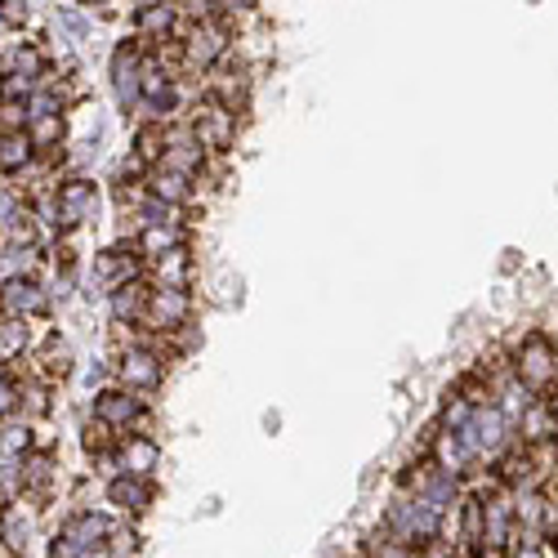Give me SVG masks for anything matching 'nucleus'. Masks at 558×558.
Wrapping results in <instances>:
<instances>
[{
  "label": "nucleus",
  "mask_w": 558,
  "mask_h": 558,
  "mask_svg": "<svg viewBox=\"0 0 558 558\" xmlns=\"http://www.w3.org/2000/svg\"><path fill=\"white\" fill-rule=\"evenodd\" d=\"M144 331H157V336H174L183 327H193V295L189 287H157L148 291V304H144Z\"/></svg>",
  "instance_id": "7"
},
{
  "label": "nucleus",
  "mask_w": 558,
  "mask_h": 558,
  "mask_svg": "<svg viewBox=\"0 0 558 558\" xmlns=\"http://www.w3.org/2000/svg\"><path fill=\"white\" fill-rule=\"evenodd\" d=\"M95 5H108V0H95Z\"/></svg>",
  "instance_id": "46"
},
{
  "label": "nucleus",
  "mask_w": 558,
  "mask_h": 558,
  "mask_svg": "<svg viewBox=\"0 0 558 558\" xmlns=\"http://www.w3.org/2000/svg\"><path fill=\"white\" fill-rule=\"evenodd\" d=\"M527 5H536V0H527Z\"/></svg>",
  "instance_id": "47"
},
{
  "label": "nucleus",
  "mask_w": 558,
  "mask_h": 558,
  "mask_svg": "<svg viewBox=\"0 0 558 558\" xmlns=\"http://www.w3.org/2000/svg\"><path fill=\"white\" fill-rule=\"evenodd\" d=\"M23 407H27L32 415H45V411H50V380L27 385V389H23Z\"/></svg>",
  "instance_id": "40"
},
{
  "label": "nucleus",
  "mask_w": 558,
  "mask_h": 558,
  "mask_svg": "<svg viewBox=\"0 0 558 558\" xmlns=\"http://www.w3.org/2000/svg\"><path fill=\"white\" fill-rule=\"evenodd\" d=\"M505 558H549L545 536H536V532H519V536H514V545L505 549Z\"/></svg>",
  "instance_id": "36"
},
{
  "label": "nucleus",
  "mask_w": 558,
  "mask_h": 558,
  "mask_svg": "<svg viewBox=\"0 0 558 558\" xmlns=\"http://www.w3.org/2000/svg\"><path fill=\"white\" fill-rule=\"evenodd\" d=\"M27 134L36 153H59L63 138H68V117L63 112H40V117H27Z\"/></svg>",
  "instance_id": "26"
},
{
  "label": "nucleus",
  "mask_w": 558,
  "mask_h": 558,
  "mask_svg": "<svg viewBox=\"0 0 558 558\" xmlns=\"http://www.w3.org/2000/svg\"><path fill=\"white\" fill-rule=\"evenodd\" d=\"M40 268V246L27 242V246H0V282L10 277H36Z\"/></svg>",
  "instance_id": "28"
},
{
  "label": "nucleus",
  "mask_w": 558,
  "mask_h": 558,
  "mask_svg": "<svg viewBox=\"0 0 558 558\" xmlns=\"http://www.w3.org/2000/svg\"><path fill=\"white\" fill-rule=\"evenodd\" d=\"M117 380L134 393H157L166 385V353H157L153 344H138L130 340L121 353H117Z\"/></svg>",
  "instance_id": "8"
},
{
  "label": "nucleus",
  "mask_w": 558,
  "mask_h": 558,
  "mask_svg": "<svg viewBox=\"0 0 558 558\" xmlns=\"http://www.w3.org/2000/svg\"><path fill=\"white\" fill-rule=\"evenodd\" d=\"M27 519H23V509H5V536H0V545H5L10 554H23L27 549Z\"/></svg>",
  "instance_id": "34"
},
{
  "label": "nucleus",
  "mask_w": 558,
  "mask_h": 558,
  "mask_svg": "<svg viewBox=\"0 0 558 558\" xmlns=\"http://www.w3.org/2000/svg\"><path fill=\"white\" fill-rule=\"evenodd\" d=\"M134 545H138V541H134L130 523H117V527L108 532V545H104V549H108V558H130V554H134Z\"/></svg>",
  "instance_id": "37"
},
{
  "label": "nucleus",
  "mask_w": 558,
  "mask_h": 558,
  "mask_svg": "<svg viewBox=\"0 0 558 558\" xmlns=\"http://www.w3.org/2000/svg\"><path fill=\"white\" fill-rule=\"evenodd\" d=\"M23 210H27V202H23L14 189H0V228H5V223H14Z\"/></svg>",
  "instance_id": "42"
},
{
  "label": "nucleus",
  "mask_w": 558,
  "mask_h": 558,
  "mask_svg": "<svg viewBox=\"0 0 558 558\" xmlns=\"http://www.w3.org/2000/svg\"><path fill=\"white\" fill-rule=\"evenodd\" d=\"M442 519H447V509H438V505H429V500H421V496H411V492L398 487V496L389 500L385 527L398 541H407L411 549H421V545H429V541L442 536Z\"/></svg>",
  "instance_id": "2"
},
{
  "label": "nucleus",
  "mask_w": 558,
  "mask_h": 558,
  "mask_svg": "<svg viewBox=\"0 0 558 558\" xmlns=\"http://www.w3.org/2000/svg\"><path fill=\"white\" fill-rule=\"evenodd\" d=\"M415 558H456V545L451 541H429V545H421V549H415Z\"/></svg>",
  "instance_id": "43"
},
{
  "label": "nucleus",
  "mask_w": 558,
  "mask_h": 558,
  "mask_svg": "<svg viewBox=\"0 0 558 558\" xmlns=\"http://www.w3.org/2000/svg\"><path fill=\"white\" fill-rule=\"evenodd\" d=\"M54 478H59V464L50 451H27L23 464H19V492L32 496V500H45L54 492Z\"/></svg>",
  "instance_id": "18"
},
{
  "label": "nucleus",
  "mask_w": 558,
  "mask_h": 558,
  "mask_svg": "<svg viewBox=\"0 0 558 558\" xmlns=\"http://www.w3.org/2000/svg\"><path fill=\"white\" fill-rule=\"evenodd\" d=\"M179 45V72L189 76H206L210 68H219L232 54V23L228 19H202V23H183V32L174 36Z\"/></svg>",
  "instance_id": "1"
},
{
  "label": "nucleus",
  "mask_w": 558,
  "mask_h": 558,
  "mask_svg": "<svg viewBox=\"0 0 558 558\" xmlns=\"http://www.w3.org/2000/svg\"><path fill=\"white\" fill-rule=\"evenodd\" d=\"M112 464H121V474L153 478V474H157V464H161V447H157V438H153V434L130 429V434H121Z\"/></svg>",
  "instance_id": "16"
},
{
  "label": "nucleus",
  "mask_w": 558,
  "mask_h": 558,
  "mask_svg": "<svg viewBox=\"0 0 558 558\" xmlns=\"http://www.w3.org/2000/svg\"><path fill=\"white\" fill-rule=\"evenodd\" d=\"M117 527V519H108V514H72L63 527H59V536H54V545H50V558H108V532Z\"/></svg>",
  "instance_id": "5"
},
{
  "label": "nucleus",
  "mask_w": 558,
  "mask_h": 558,
  "mask_svg": "<svg viewBox=\"0 0 558 558\" xmlns=\"http://www.w3.org/2000/svg\"><path fill=\"white\" fill-rule=\"evenodd\" d=\"M130 27H134L138 40L148 45V50H157V45H166V40H174L183 32V14H179L174 0H157V5L134 10L130 14Z\"/></svg>",
  "instance_id": "14"
},
{
  "label": "nucleus",
  "mask_w": 558,
  "mask_h": 558,
  "mask_svg": "<svg viewBox=\"0 0 558 558\" xmlns=\"http://www.w3.org/2000/svg\"><path fill=\"white\" fill-rule=\"evenodd\" d=\"M138 161H144L148 170L153 166H161V157H166V130H161V121H144L134 130V148H130Z\"/></svg>",
  "instance_id": "30"
},
{
  "label": "nucleus",
  "mask_w": 558,
  "mask_h": 558,
  "mask_svg": "<svg viewBox=\"0 0 558 558\" xmlns=\"http://www.w3.org/2000/svg\"><path fill=\"white\" fill-rule=\"evenodd\" d=\"M72 366H76L72 344H68L63 336H45V344L36 349V371H40V380L59 385V380H68V376H72Z\"/></svg>",
  "instance_id": "21"
},
{
  "label": "nucleus",
  "mask_w": 558,
  "mask_h": 558,
  "mask_svg": "<svg viewBox=\"0 0 558 558\" xmlns=\"http://www.w3.org/2000/svg\"><path fill=\"white\" fill-rule=\"evenodd\" d=\"M148 291H153V282H144V277H138V282H125V287H117L112 295H108V308H112V322H121V327H138V322H144V304H148Z\"/></svg>",
  "instance_id": "22"
},
{
  "label": "nucleus",
  "mask_w": 558,
  "mask_h": 558,
  "mask_svg": "<svg viewBox=\"0 0 558 558\" xmlns=\"http://www.w3.org/2000/svg\"><path fill=\"white\" fill-rule=\"evenodd\" d=\"M144 63H148V45L130 36V40H117V50L108 59V81H112V95L121 104V112H138L144 108Z\"/></svg>",
  "instance_id": "4"
},
{
  "label": "nucleus",
  "mask_w": 558,
  "mask_h": 558,
  "mask_svg": "<svg viewBox=\"0 0 558 558\" xmlns=\"http://www.w3.org/2000/svg\"><path fill=\"white\" fill-rule=\"evenodd\" d=\"M255 10H259V0H215V19H228V23L251 19Z\"/></svg>",
  "instance_id": "39"
},
{
  "label": "nucleus",
  "mask_w": 558,
  "mask_h": 558,
  "mask_svg": "<svg viewBox=\"0 0 558 558\" xmlns=\"http://www.w3.org/2000/svg\"><path fill=\"white\" fill-rule=\"evenodd\" d=\"M144 189L179 210H189L197 202V174H183V170H170V166H153L148 179H144Z\"/></svg>",
  "instance_id": "17"
},
{
  "label": "nucleus",
  "mask_w": 558,
  "mask_h": 558,
  "mask_svg": "<svg viewBox=\"0 0 558 558\" xmlns=\"http://www.w3.org/2000/svg\"><path fill=\"white\" fill-rule=\"evenodd\" d=\"M402 492L421 496V500H429V505H438V509L460 505V478H456V474H447L434 456L415 460L411 470H402Z\"/></svg>",
  "instance_id": "10"
},
{
  "label": "nucleus",
  "mask_w": 558,
  "mask_h": 558,
  "mask_svg": "<svg viewBox=\"0 0 558 558\" xmlns=\"http://www.w3.org/2000/svg\"><path fill=\"white\" fill-rule=\"evenodd\" d=\"M125 5H130V14H134V10H144V5H157V0H125Z\"/></svg>",
  "instance_id": "45"
},
{
  "label": "nucleus",
  "mask_w": 558,
  "mask_h": 558,
  "mask_svg": "<svg viewBox=\"0 0 558 558\" xmlns=\"http://www.w3.org/2000/svg\"><path fill=\"white\" fill-rule=\"evenodd\" d=\"M366 558H415V549L385 527V532H376V536L366 541Z\"/></svg>",
  "instance_id": "33"
},
{
  "label": "nucleus",
  "mask_w": 558,
  "mask_h": 558,
  "mask_svg": "<svg viewBox=\"0 0 558 558\" xmlns=\"http://www.w3.org/2000/svg\"><path fill=\"white\" fill-rule=\"evenodd\" d=\"M545 402H549V415H554V425H558V385L545 393Z\"/></svg>",
  "instance_id": "44"
},
{
  "label": "nucleus",
  "mask_w": 558,
  "mask_h": 558,
  "mask_svg": "<svg viewBox=\"0 0 558 558\" xmlns=\"http://www.w3.org/2000/svg\"><path fill=\"white\" fill-rule=\"evenodd\" d=\"M36 161V144L27 130H0V174H23Z\"/></svg>",
  "instance_id": "24"
},
{
  "label": "nucleus",
  "mask_w": 558,
  "mask_h": 558,
  "mask_svg": "<svg viewBox=\"0 0 558 558\" xmlns=\"http://www.w3.org/2000/svg\"><path fill=\"white\" fill-rule=\"evenodd\" d=\"M50 313V291L36 277H10L0 282V317H45Z\"/></svg>",
  "instance_id": "15"
},
{
  "label": "nucleus",
  "mask_w": 558,
  "mask_h": 558,
  "mask_svg": "<svg viewBox=\"0 0 558 558\" xmlns=\"http://www.w3.org/2000/svg\"><path fill=\"white\" fill-rule=\"evenodd\" d=\"M138 277H144V255H138L134 242H121V246H108V251L95 255V287L99 291L112 295L117 287L138 282Z\"/></svg>",
  "instance_id": "13"
},
{
  "label": "nucleus",
  "mask_w": 558,
  "mask_h": 558,
  "mask_svg": "<svg viewBox=\"0 0 558 558\" xmlns=\"http://www.w3.org/2000/svg\"><path fill=\"white\" fill-rule=\"evenodd\" d=\"M32 349L27 317H0V362H19Z\"/></svg>",
  "instance_id": "29"
},
{
  "label": "nucleus",
  "mask_w": 558,
  "mask_h": 558,
  "mask_svg": "<svg viewBox=\"0 0 558 558\" xmlns=\"http://www.w3.org/2000/svg\"><path fill=\"white\" fill-rule=\"evenodd\" d=\"M519 438H523L527 447L558 442V425H554V415H549V402H545V398H532L527 411L519 415Z\"/></svg>",
  "instance_id": "23"
},
{
  "label": "nucleus",
  "mask_w": 558,
  "mask_h": 558,
  "mask_svg": "<svg viewBox=\"0 0 558 558\" xmlns=\"http://www.w3.org/2000/svg\"><path fill=\"white\" fill-rule=\"evenodd\" d=\"M95 421L112 425L117 434H130V429H144V421H148V407H144V393H134V389H125V385H117V389H104V393L95 398Z\"/></svg>",
  "instance_id": "12"
},
{
  "label": "nucleus",
  "mask_w": 558,
  "mask_h": 558,
  "mask_svg": "<svg viewBox=\"0 0 558 558\" xmlns=\"http://www.w3.org/2000/svg\"><path fill=\"white\" fill-rule=\"evenodd\" d=\"M202 95L223 104V108H232L238 117H246V108H251V72L242 63H232V54H228L219 68H210L202 76Z\"/></svg>",
  "instance_id": "11"
},
{
  "label": "nucleus",
  "mask_w": 558,
  "mask_h": 558,
  "mask_svg": "<svg viewBox=\"0 0 558 558\" xmlns=\"http://www.w3.org/2000/svg\"><path fill=\"white\" fill-rule=\"evenodd\" d=\"M32 19V10L23 5V0H0V27L5 32H23Z\"/></svg>",
  "instance_id": "38"
},
{
  "label": "nucleus",
  "mask_w": 558,
  "mask_h": 558,
  "mask_svg": "<svg viewBox=\"0 0 558 558\" xmlns=\"http://www.w3.org/2000/svg\"><path fill=\"white\" fill-rule=\"evenodd\" d=\"M193 125V134H197V144L210 153V157H223V153H232L238 148V134H242V117L232 112V108H223V104H215V99H197L193 108H189V117H183Z\"/></svg>",
  "instance_id": "6"
},
{
  "label": "nucleus",
  "mask_w": 558,
  "mask_h": 558,
  "mask_svg": "<svg viewBox=\"0 0 558 558\" xmlns=\"http://www.w3.org/2000/svg\"><path fill=\"white\" fill-rule=\"evenodd\" d=\"M108 500L121 509V514H144V509L153 505V478L112 474V478H108Z\"/></svg>",
  "instance_id": "19"
},
{
  "label": "nucleus",
  "mask_w": 558,
  "mask_h": 558,
  "mask_svg": "<svg viewBox=\"0 0 558 558\" xmlns=\"http://www.w3.org/2000/svg\"><path fill=\"white\" fill-rule=\"evenodd\" d=\"M134 246H138V255H144V259H161L174 246H189V228H183V223H148V228H138Z\"/></svg>",
  "instance_id": "20"
},
{
  "label": "nucleus",
  "mask_w": 558,
  "mask_h": 558,
  "mask_svg": "<svg viewBox=\"0 0 558 558\" xmlns=\"http://www.w3.org/2000/svg\"><path fill=\"white\" fill-rule=\"evenodd\" d=\"M509 366H514V376L536 393L545 398L554 385H558V344L541 331L523 336L514 349H509Z\"/></svg>",
  "instance_id": "3"
},
{
  "label": "nucleus",
  "mask_w": 558,
  "mask_h": 558,
  "mask_svg": "<svg viewBox=\"0 0 558 558\" xmlns=\"http://www.w3.org/2000/svg\"><path fill=\"white\" fill-rule=\"evenodd\" d=\"M99 210V189L95 179L85 174H72L63 183H54V228L59 232H76L81 223H89Z\"/></svg>",
  "instance_id": "9"
},
{
  "label": "nucleus",
  "mask_w": 558,
  "mask_h": 558,
  "mask_svg": "<svg viewBox=\"0 0 558 558\" xmlns=\"http://www.w3.org/2000/svg\"><path fill=\"white\" fill-rule=\"evenodd\" d=\"M40 81L45 76H19V72L0 76V104H27L36 89H40Z\"/></svg>",
  "instance_id": "32"
},
{
  "label": "nucleus",
  "mask_w": 558,
  "mask_h": 558,
  "mask_svg": "<svg viewBox=\"0 0 558 558\" xmlns=\"http://www.w3.org/2000/svg\"><path fill=\"white\" fill-rule=\"evenodd\" d=\"M19 407H23V385L10 376V371H0V421H10Z\"/></svg>",
  "instance_id": "35"
},
{
  "label": "nucleus",
  "mask_w": 558,
  "mask_h": 558,
  "mask_svg": "<svg viewBox=\"0 0 558 558\" xmlns=\"http://www.w3.org/2000/svg\"><path fill=\"white\" fill-rule=\"evenodd\" d=\"M460 549L478 558L483 554V496H460Z\"/></svg>",
  "instance_id": "25"
},
{
  "label": "nucleus",
  "mask_w": 558,
  "mask_h": 558,
  "mask_svg": "<svg viewBox=\"0 0 558 558\" xmlns=\"http://www.w3.org/2000/svg\"><path fill=\"white\" fill-rule=\"evenodd\" d=\"M153 264H157V277H153L157 287H189V277H193V251L189 246H174Z\"/></svg>",
  "instance_id": "27"
},
{
  "label": "nucleus",
  "mask_w": 558,
  "mask_h": 558,
  "mask_svg": "<svg viewBox=\"0 0 558 558\" xmlns=\"http://www.w3.org/2000/svg\"><path fill=\"white\" fill-rule=\"evenodd\" d=\"M59 27L68 32V36H89V32H95V19H85L81 10H59Z\"/></svg>",
  "instance_id": "41"
},
{
  "label": "nucleus",
  "mask_w": 558,
  "mask_h": 558,
  "mask_svg": "<svg viewBox=\"0 0 558 558\" xmlns=\"http://www.w3.org/2000/svg\"><path fill=\"white\" fill-rule=\"evenodd\" d=\"M45 76V54L36 50V45H10L5 54H0V76Z\"/></svg>",
  "instance_id": "31"
}]
</instances>
